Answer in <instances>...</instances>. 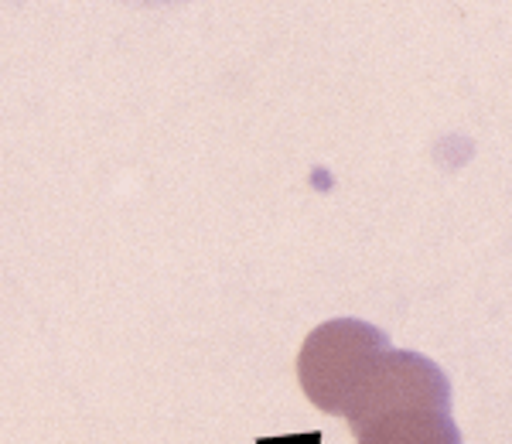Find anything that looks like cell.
<instances>
[{"label": "cell", "instance_id": "6da1fadb", "mask_svg": "<svg viewBox=\"0 0 512 444\" xmlns=\"http://www.w3.org/2000/svg\"><path fill=\"white\" fill-rule=\"evenodd\" d=\"M345 421L359 444H465L451 417V380L410 349L379 359Z\"/></svg>", "mask_w": 512, "mask_h": 444}, {"label": "cell", "instance_id": "7a4b0ae2", "mask_svg": "<svg viewBox=\"0 0 512 444\" xmlns=\"http://www.w3.org/2000/svg\"><path fill=\"white\" fill-rule=\"evenodd\" d=\"M390 349V335L362 318H332L318 325L297 352V380L304 397L321 414L345 417Z\"/></svg>", "mask_w": 512, "mask_h": 444}]
</instances>
